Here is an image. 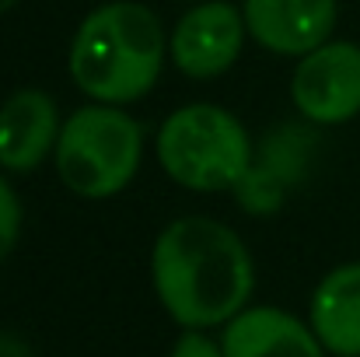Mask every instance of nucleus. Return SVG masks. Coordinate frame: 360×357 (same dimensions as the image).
Instances as JSON below:
<instances>
[{
	"label": "nucleus",
	"instance_id": "nucleus-3",
	"mask_svg": "<svg viewBox=\"0 0 360 357\" xmlns=\"http://www.w3.org/2000/svg\"><path fill=\"white\" fill-rule=\"evenodd\" d=\"M158 165L165 175L196 193L235 189L252 168V140L238 116L214 102H189L161 123Z\"/></svg>",
	"mask_w": 360,
	"mask_h": 357
},
{
	"label": "nucleus",
	"instance_id": "nucleus-12",
	"mask_svg": "<svg viewBox=\"0 0 360 357\" xmlns=\"http://www.w3.org/2000/svg\"><path fill=\"white\" fill-rule=\"evenodd\" d=\"M18 235H21V203L11 182L0 175V263L14 252Z\"/></svg>",
	"mask_w": 360,
	"mask_h": 357
},
{
	"label": "nucleus",
	"instance_id": "nucleus-1",
	"mask_svg": "<svg viewBox=\"0 0 360 357\" xmlns=\"http://www.w3.org/2000/svg\"><path fill=\"white\" fill-rule=\"evenodd\" d=\"M150 280L172 322L182 330H214L248 308L255 263L238 232L217 218L189 214L154 238Z\"/></svg>",
	"mask_w": 360,
	"mask_h": 357
},
{
	"label": "nucleus",
	"instance_id": "nucleus-13",
	"mask_svg": "<svg viewBox=\"0 0 360 357\" xmlns=\"http://www.w3.org/2000/svg\"><path fill=\"white\" fill-rule=\"evenodd\" d=\"M168 357H224V347L221 340H210L203 330H186Z\"/></svg>",
	"mask_w": 360,
	"mask_h": 357
},
{
	"label": "nucleus",
	"instance_id": "nucleus-9",
	"mask_svg": "<svg viewBox=\"0 0 360 357\" xmlns=\"http://www.w3.org/2000/svg\"><path fill=\"white\" fill-rule=\"evenodd\" d=\"M221 347L224 357H326L311 322H301L276 305L241 308L224 326Z\"/></svg>",
	"mask_w": 360,
	"mask_h": 357
},
{
	"label": "nucleus",
	"instance_id": "nucleus-4",
	"mask_svg": "<svg viewBox=\"0 0 360 357\" xmlns=\"http://www.w3.org/2000/svg\"><path fill=\"white\" fill-rule=\"evenodd\" d=\"M143 158V126L122 106H84L63 119L53 161L60 182L84 200L122 193Z\"/></svg>",
	"mask_w": 360,
	"mask_h": 357
},
{
	"label": "nucleus",
	"instance_id": "nucleus-7",
	"mask_svg": "<svg viewBox=\"0 0 360 357\" xmlns=\"http://www.w3.org/2000/svg\"><path fill=\"white\" fill-rule=\"evenodd\" d=\"M336 0H245L248 35L276 56H308L329 42L336 28Z\"/></svg>",
	"mask_w": 360,
	"mask_h": 357
},
{
	"label": "nucleus",
	"instance_id": "nucleus-6",
	"mask_svg": "<svg viewBox=\"0 0 360 357\" xmlns=\"http://www.w3.org/2000/svg\"><path fill=\"white\" fill-rule=\"evenodd\" d=\"M245 35L248 28L235 4L207 0V4L189 7L179 18L168 39V56L186 77H196V81L221 77L241 56Z\"/></svg>",
	"mask_w": 360,
	"mask_h": 357
},
{
	"label": "nucleus",
	"instance_id": "nucleus-10",
	"mask_svg": "<svg viewBox=\"0 0 360 357\" xmlns=\"http://www.w3.org/2000/svg\"><path fill=\"white\" fill-rule=\"evenodd\" d=\"M308 322L326 354L360 357V263H343L319 280Z\"/></svg>",
	"mask_w": 360,
	"mask_h": 357
},
{
	"label": "nucleus",
	"instance_id": "nucleus-5",
	"mask_svg": "<svg viewBox=\"0 0 360 357\" xmlns=\"http://www.w3.org/2000/svg\"><path fill=\"white\" fill-rule=\"evenodd\" d=\"M294 109L319 126H340L360 116V46L326 42L301 56L290 77Z\"/></svg>",
	"mask_w": 360,
	"mask_h": 357
},
{
	"label": "nucleus",
	"instance_id": "nucleus-15",
	"mask_svg": "<svg viewBox=\"0 0 360 357\" xmlns=\"http://www.w3.org/2000/svg\"><path fill=\"white\" fill-rule=\"evenodd\" d=\"M18 4H21V0H0V14H7V11L18 7Z\"/></svg>",
	"mask_w": 360,
	"mask_h": 357
},
{
	"label": "nucleus",
	"instance_id": "nucleus-11",
	"mask_svg": "<svg viewBox=\"0 0 360 357\" xmlns=\"http://www.w3.org/2000/svg\"><path fill=\"white\" fill-rule=\"evenodd\" d=\"M283 189H287V179L280 172H273L266 161H252V168L241 175V182L235 186L238 203L248 214H273V211H280Z\"/></svg>",
	"mask_w": 360,
	"mask_h": 357
},
{
	"label": "nucleus",
	"instance_id": "nucleus-8",
	"mask_svg": "<svg viewBox=\"0 0 360 357\" xmlns=\"http://www.w3.org/2000/svg\"><path fill=\"white\" fill-rule=\"evenodd\" d=\"M60 109L42 88H21L0 106V168L14 175L35 172L60 140Z\"/></svg>",
	"mask_w": 360,
	"mask_h": 357
},
{
	"label": "nucleus",
	"instance_id": "nucleus-14",
	"mask_svg": "<svg viewBox=\"0 0 360 357\" xmlns=\"http://www.w3.org/2000/svg\"><path fill=\"white\" fill-rule=\"evenodd\" d=\"M0 357H35L32 344H25L14 333H0Z\"/></svg>",
	"mask_w": 360,
	"mask_h": 357
},
{
	"label": "nucleus",
	"instance_id": "nucleus-2",
	"mask_svg": "<svg viewBox=\"0 0 360 357\" xmlns=\"http://www.w3.org/2000/svg\"><path fill=\"white\" fill-rule=\"evenodd\" d=\"M165 56L168 39L161 18L147 4L109 0L77 25L70 77L91 102L129 106L158 84Z\"/></svg>",
	"mask_w": 360,
	"mask_h": 357
}]
</instances>
